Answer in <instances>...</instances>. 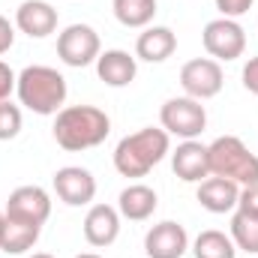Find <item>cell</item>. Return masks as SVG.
<instances>
[{
  "label": "cell",
  "mask_w": 258,
  "mask_h": 258,
  "mask_svg": "<svg viewBox=\"0 0 258 258\" xmlns=\"http://www.w3.org/2000/svg\"><path fill=\"white\" fill-rule=\"evenodd\" d=\"M108 132L111 120L96 105H66L54 117V141L69 153L99 147L108 138Z\"/></svg>",
  "instance_id": "obj_1"
},
{
  "label": "cell",
  "mask_w": 258,
  "mask_h": 258,
  "mask_svg": "<svg viewBox=\"0 0 258 258\" xmlns=\"http://www.w3.org/2000/svg\"><path fill=\"white\" fill-rule=\"evenodd\" d=\"M171 147V135L165 129L144 126L132 135H123L114 147V168L123 177H144L150 168H156Z\"/></svg>",
  "instance_id": "obj_2"
},
{
  "label": "cell",
  "mask_w": 258,
  "mask_h": 258,
  "mask_svg": "<svg viewBox=\"0 0 258 258\" xmlns=\"http://www.w3.org/2000/svg\"><path fill=\"white\" fill-rule=\"evenodd\" d=\"M15 93L18 102L33 111V114H57L66 102V78L54 69V66H27L18 72L15 81Z\"/></svg>",
  "instance_id": "obj_3"
},
{
  "label": "cell",
  "mask_w": 258,
  "mask_h": 258,
  "mask_svg": "<svg viewBox=\"0 0 258 258\" xmlns=\"http://www.w3.org/2000/svg\"><path fill=\"white\" fill-rule=\"evenodd\" d=\"M207 162L213 177L234 180L237 186L258 183V156L237 135H219L213 144H207Z\"/></svg>",
  "instance_id": "obj_4"
},
{
  "label": "cell",
  "mask_w": 258,
  "mask_h": 258,
  "mask_svg": "<svg viewBox=\"0 0 258 258\" xmlns=\"http://www.w3.org/2000/svg\"><path fill=\"white\" fill-rule=\"evenodd\" d=\"M159 123H162V129L168 135H177V138L189 141V138H198L204 132V126H207V111H204V105L198 99H192V96H174V99H168L162 105Z\"/></svg>",
  "instance_id": "obj_5"
},
{
  "label": "cell",
  "mask_w": 258,
  "mask_h": 258,
  "mask_svg": "<svg viewBox=\"0 0 258 258\" xmlns=\"http://www.w3.org/2000/svg\"><path fill=\"white\" fill-rule=\"evenodd\" d=\"M204 51L213 60H237L246 51V33L234 18H213L201 33Z\"/></svg>",
  "instance_id": "obj_6"
},
{
  "label": "cell",
  "mask_w": 258,
  "mask_h": 258,
  "mask_svg": "<svg viewBox=\"0 0 258 258\" xmlns=\"http://www.w3.org/2000/svg\"><path fill=\"white\" fill-rule=\"evenodd\" d=\"M102 54V45H99V33L90 27V24H69L63 33L57 36V57L66 66H90L96 63V57Z\"/></svg>",
  "instance_id": "obj_7"
},
{
  "label": "cell",
  "mask_w": 258,
  "mask_h": 258,
  "mask_svg": "<svg viewBox=\"0 0 258 258\" xmlns=\"http://www.w3.org/2000/svg\"><path fill=\"white\" fill-rule=\"evenodd\" d=\"M225 84V75H222V66L213 57H195L189 63H183L180 69V87L186 96H192L198 102L204 99H213Z\"/></svg>",
  "instance_id": "obj_8"
},
{
  "label": "cell",
  "mask_w": 258,
  "mask_h": 258,
  "mask_svg": "<svg viewBox=\"0 0 258 258\" xmlns=\"http://www.w3.org/2000/svg\"><path fill=\"white\" fill-rule=\"evenodd\" d=\"M54 192L69 207H84L96 198V177L81 165H63L54 171Z\"/></svg>",
  "instance_id": "obj_9"
},
{
  "label": "cell",
  "mask_w": 258,
  "mask_h": 258,
  "mask_svg": "<svg viewBox=\"0 0 258 258\" xmlns=\"http://www.w3.org/2000/svg\"><path fill=\"white\" fill-rule=\"evenodd\" d=\"M3 213L12 216V219L45 225V219L51 216V195L42 186H18V189L9 192V201H6Z\"/></svg>",
  "instance_id": "obj_10"
},
{
  "label": "cell",
  "mask_w": 258,
  "mask_h": 258,
  "mask_svg": "<svg viewBox=\"0 0 258 258\" xmlns=\"http://www.w3.org/2000/svg\"><path fill=\"white\" fill-rule=\"evenodd\" d=\"M189 249V234L180 222H159L147 231L144 237V252L150 258H183V252Z\"/></svg>",
  "instance_id": "obj_11"
},
{
  "label": "cell",
  "mask_w": 258,
  "mask_h": 258,
  "mask_svg": "<svg viewBox=\"0 0 258 258\" xmlns=\"http://www.w3.org/2000/svg\"><path fill=\"white\" fill-rule=\"evenodd\" d=\"M15 27L30 39H45L57 30V9L45 0H24L15 9Z\"/></svg>",
  "instance_id": "obj_12"
},
{
  "label": "cell",
  "mask_w": 258,
  "mask_h": 258,
  "mask_svg": "<svg viewBox=\"0 0 258 258\" xmlns=\"http://www.w3.org/2000/svg\"><path fill=\"white\" fill-rule=\"evenodd\" d=\"M120 234V213L111 204H93L84 216V240L96 249L111 246Z\"/></svg>",
  "instance_id": "obj_13"
},
{
  "label": "cell",
  "mask_w": 258,
  "mask_h": 258,
  "mask_svg": "<svg viewBox=\"0 0 258 258\" xmlns=\"http://www.w3.org/2000/svg\"><path fill=\"white\" fill-rule=\"evenodd\" d=\"M171 168L180 180L186 183H201L204 177H210V162H207V144L201 141H183L177 144V150L171 153Z\"/></svg>",
  "instance_id": "obj_14"
},
{
  "label": "cell",
  "mask_w": 258,
  "mask_h": 258,
  "mask_svg": "<svg viewBox=\"0 0 258 258\" xmlns=\"http://www.w3.org/2000/svg\"><path fill=\"white\" fill-rule=\"evenodd\" d=\"M237 198H240V186L234 180L225 177H204L198 183V204L210 213H228L237 210Z\"/></svg>",
  "instance_id": "obj_15"
},
{
  "label": "cell",
  "mask_w": 258,
  "mask_h": 258,
  "mask_svg": "<svg viewBox=\"0 0 258 258\" xmlns=\"http://www.w3.org/2000/svg\"><path fill=\"white\" fill-rule=\"evenodd\" d=\"M135 72H138V63L123 48H111V51H102L96 57V75L108 87H126V84H132Z\"/></svg>",
  "instance_id": "obj_16"
},
{
  "label": "cell",
  "mask_w": 258,
  "mask_h": 258,
  "mask_svg": "<svg viewBox=\"0 0 258 258\" xmlns=\"http://www.w3.org/2000/svg\"><path fill=\"white\" fill-rule=\"evenodd\" d=\"M177 48V36L171 27H144V33L135 42V54L147 63H162L174 54Z\"/></svg>",
  "instance_id": "obj_17"
},
{
  "label": "cell",
  "mask_w": 258,
  "mask_h": 258,
  "mask_svg": "<svg viewBox=\"0 0 258 258\" xmlns=\"http://www.w3.org/2000/svg\"><path fill=\"white\" fill-rule=\"evenodd\" d=\"M156 204H159V198H156V192H153L150 186L132 183V186H126V189L120 192V198H117V213H120L123 219H129V222H144V219L153 216Z\"/></svg>",
  "instance_id": "obj_18"
},
{
  "label": "cell",
  "mask_w": 258,
  "mask_h": 258,
  "mask_svg": "<svg viewBox=\"0 0 258 258\" xmlns=\"http://www.w3.org/2000/svg\"><path fill=\"white\" fill-rule=\"evenodd\" d=\"M42 234V225L36 222H24V219H12L6 216V225H3V243H0V252L6 255H24L27 249L36 246Z\"/></svg>",
  "instance_id": "obj_19"
},
{
  "label": "cell",
  "mask_w": 258,
  "mask_h": 258,
  "mask_svg": "<svg viewBox=\"0 0 258 258\" xmlns=\"http://www.w3.org/2000/svg\"><path fill=\"white\" fill-rule=\"evenodd\" d=\"M192 255L195 258H234L237 255V246H234V240H231L225 231L207 228V231H201V234L195 237Z\"/></svg>",
  "instance_id": "obj_20"
},
{
  "label": "cell",
  "mask_w": 258,
  "mask_h": 258,
  "mask_svg": "<svg viewBox=\"0 0 258 258\" xmlns=\"http://www.w3.org/2000/svg\"><path fill=\"white\" fill-rule=\"evenodd\" d=\"M156 15V0H114V18L123 27H147Z\"/></svg>",
  "instance_id": "obj_21"
},
{
  "label": "cell",
  "mask_w": 258,
  "mask_h": 258,
  "mask_svg": "<svg viewBox=\"0 0 258 258\" xmlns=\"http://www.w3.org/2000/svg\"><path fill=\"white\" fill-rule=\"evenodd\" d=\"M231 240L237 249L258 255V216H249L243 210H234L231 216Z\"/></svg>",
  "instance_id": "obj_22"
},
{
  "label": "cell",
  "mask_w": 258,
  "mask_h": 258,
  "mask_svg": "<svg viewBox=\"0 0 258 258\" xmlns=\"http://www.w3.org/2000/svg\"><path fill=\"white\" fill-rule=\"evenodd\" d=\"M21 132V108L12 105L9 99L0 102V141H9Z\"/></svg>",
  "instance_id": "obj_23"
},
{
  "label": "cell",
  "mask_w": 258,
  "mask_h": 258,
  "mask_svg": "<svg viewBox=\"0 0 258 258\" xmlns=\"http://www.w3.org/2000/svg\"><path fill=\"white\" fill-rule=\"evenodd\" d=\"M255 0H216V9L222 12V18H240L243 12L252 9Z\"/></svg>",
  "instance_id": "obj_24"
},
{
  "label": "cell",
  "mask_w": 258,
  "mask_h": 258,
  "mask_svg": "<svg viewBox=\"0 0 258 258\" xmlns=\"http://www.w3.org/2000/svg\"><path fill=\"white\" fill-rule=\"evenodd\" d=\"M237 210H243V213H249V216H258V183H252V186H243V189H240Z\"/></svg>",
  "instance_id": "obj_25"
},
{
  "label": "cell",
  "mask_w": 258,
  "mask_h": 258,
  "mask_svg": "<svg viewBox=\"0 0 258 258\" xmlns=\"http://www.w3.org/2000/svg\"><path fill=\"white\" fill-rule=\"evenodd\" d=\"M15 81H18V75L12 72V66L0 60V102L9 99V93L15 90Z\"/></svg>",
  "instance_id": "obj_26"
},
{
  "label": "cell",
  "mask_w": 258,
  "mask_h": 258,
  "mask_svg": "<svg viewBox=\"0 0 258 258\" xmlns=\"http://www.w3.org/2000/svg\"><path fill=\"white\" fill-rule=\"evenodd\" d=\"M12 42H15V27L9 24L6 15H0V54H6L12 48Z\"/></svg>",
  "instance_id": "obj_27"
},
{
  "label": "cell",
  "mask_w": 258,
  "mask_h": 258,
  "mask_svg": "<svg viewBox=\"0 0 258 258\" xmlns=\"http://www.w3.org/2000/svg\"><path fill=\"white\" fill-rule=\"evenodd\" d=\"M243 87L258 96V57H252L249 63L243 66Z\"/></svg>",
  "instance_id": "obj_28"
},
{
  "label": "cell",
  "mask_w": 258,
  "mask_h": 258,
  "mask_svg": "<svg viewBox=\"0 0 258 258\" xmlns=\"http://www.w3.org/2000/svg\"><path fill=\"white\" fill-rule=\"evenodd\" d=\"M3 225H6V213L0 210V243H3Z\"/></svg>",
  "instance_id": "obj_29"
},
{
  "label": "cell",
  "mask_w": 258,
  "mask_h": 258,
  "mask_svg": "<svg viewBox=\"0 0 258 258\" xmlns=\"http://www.w3.org/2000/svg\"><path fill=\"white\" fill-rule=\"evenodd\" d=\"M75 258H102V255H96V252H81V255H75Z\"/></svg>",
  "instance_id": "obj_30"
},
{
  "label": "cell",
  "mask_w": 258,
  "mask_h": 258,
  "mask_svg": "<svg viewBox=\"0 0 258 258\" xmlns=\"http://www.w3.org/2000/svg\"><path fill=\"white\" fill-rule=\"evenodd\" d=\"M30 258H54V255H48V252H33Z\"/></svg>",
  "instance_id": "obj_31"
},
{
  "label": "cell",
  "mask_w": 258,
  "mask_h": 258,
  "mask_svg": "<svg viewBox=\"0 0 258 258\" xmlns=\"http://www.w3.org/2000/svg\"><path fill=\"white\" fill-rule=\"evenodd\" d=\"M255 258H258V255H255Z\"/></svg>",
  "instance_id": "obj_32"
}]
</instances>
